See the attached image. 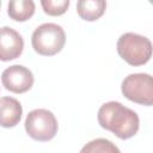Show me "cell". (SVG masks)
<instances>
[{
    "mask_svg": "<svg viewBox=\"0 0 153 153\" xmlns=\"http://www.w3.org/2000/svg\"><path fill=\"white\" fill-rule=\"evenodd\" d=\"M22 104L12 97H1L0 100V123L2 128L16 127L22 118Z\"/></svg>",
    "mask_w": 153,
    "mask_h": 153,
    "instance_id": "cell-8",
    "label": "cell"
},
{
    "mask_svg": "<svg viewBox=\"0 0 153 153\" xmlns=\"http://www.w3.org/2000/svg\"><path fill=\"white\" fill-rule=\"evenodd\" d=\"M33 0H10L7 14L14 22H26L35 14Z\"/></svg>",
    "mask_w": 153,
    "mask_h": 153,
    "instance_id": "cell-10",
    "label": "cell"
},
{
    "mask_svg": "<svg viewBox=\"0 0 153 153\" xmlns=\"http://www.w3.org/2000/svg\"><path fill=\"white\" fill-rule=\"evenodd\" d=\"M123 96L140 105H153V76L146 73H134L126 76L121 85Z\"/></svg>",
    "mask_w": 153,
    "mask_h": 153,
    "instance_id": "cell-5",
    "label": "cell"
},
{
    "mask_svg": "<svg viewBox=\"0 0 153 153\" xmlns=\"http://www.w3.org/2000/svg\"><path fill=\"white\" fill-rule=\"evenodd\" d=\"M66 43L63 29L54 23L39 25L32 33L31 44L33 50L43 56H53L62 50Z\"/></svg>",
    "mask_w": 153,
    "mask_h": 153,
    "instance_id": "cell-3",
    "label": "cell"
},
{
    "mask_svg": "<svg viewBox=\"0 0 153 153\" xmlns=\"http://www.w3.org/2000/svg\"><path fill=\"white\" fill-rule=\"evenodd\" d=\"M26 134L41 142L50 141L55 137L59 129V123L55 115L47 109H35L30 111L25 118Z\"/></svg>",
    "mask_w": 153,
    "mask_h": 153,
    "instance_id": "cell-4",
    "label": "cell"
},
{
    "mask_svg": "<svg viewBox=\"0 0 153 153\" xmlns=\"http://www.w3.org/2000/svg\"><path fill=\"white\" fill-rule=\"evenodd\" d=\"M97 118L103 129L114 133L122 140L135 136L140 128L137 114L115 100L104 103L98 110Z\"/></svg>",
    "mask_w": 153,
    "mask_h": 153,
    "instance_id": "cell-1",
    "label": "cell"
},
{
    "mask_svg": "<svg viewBox=\"0 0 153 153\" xmlns=\"http://www.w3.org/2000/svg\"><path fill=\"white\" fill-rule=\"evenodd\" d=\"M81 152H110V153H115V152H120V149L110 141L106 139H96L90 141L87 145H85L81 148Z\"/></svg>",
    "mask_w": 153,
    "mask_h": 153,
    "instance_id": "cell-12",
    "label": "cell"
},
{
    "mask_svg": "<svg viewBox=\"0 0 153 153\" xmlns=\"http://www.w3.org/2000/svg\"><path fill=\"white\" fill-rule=\"evenodd\" d=\"M1 82L2 86L10 92L24 93L32 87L35 78L29 68L22 65H13L2 72Z\"/></svg>",
    "mask_w": 153,
    "mask_h": 153,
    "instance_id": "cell-6",
    "label": "cell"
},
{
    "mask_svg": "<svg viewBox=\"0 0 153 153\" xmlns=\"http://www.w3.org/2000/svg\"><path fill=\"white\" fill-rule=\"evenodd\" d=\"M24 49V39L14 29L1 27L0 38V60L6 62L19 57Z\"/></svg>",
    "mask_w": 153,
    "mask_h": 153,
    "instance_id": "cell-7",
    "label": "cell"
},
{
    "mask_svg": "<svg viewBox=\"0 0 153 153\" xmlns=\"http://www.w3.org/2000/svg\"><path fill=\"white\" fill-rule=\"evenodd\" d=\"M106 10L105 0H78L76 12L78 16L86 22H94L99 19Z\"/></svg>",
    "mask_w": 153,
    "mask_h": 153,
    "instance_id": "cell-9",
    "label": "cell"
},
{
    "mask_svg": "<svg viewBox=\"0 0 153 153\" xmlns=\"http://www.w3.org/2000/svg\"><path fill=\"white\" fill-rule=\"evenodd\" d=\"M118 55L130 66H142L147 63L153 54L152 42L134 32L123 33L117 41Z\"/></svg>",
    "mask_w": 153,
    "mask_h": 153,
    "instance_id": "cell-2",
    "label": "cell"
},
{
    "mask_svg": "<svg viewBox=\"0 0 153 153\" xmlns=\"http://www.w3.org/2000/svg\"><path fill=\"white\" fill-rule=\"evenodd\" d=\"M148 1H149V2H151V4L153 5V0H148Z\"/></svg>",
    "mask_w": 153,
    "mask_h": 153,
    "instance_id": "cell-13",
    "label": "cell"
},
{
    "mask_svg": "<svg viewBox=\"0 0 153 153\" xmlns=\"http://www.w3.org/2000/svg\"><path fill=\"white\" fill-rule=\"evenodd\" d=\"M71 0H41L42 8L45 14L51 17L62 16L67 12Z\"/></svg>",
    "mask_w": 153,
    "mask_h": 153,
    "instance_id": "cell-11",
    "label": "cell"
}]
</instances>
